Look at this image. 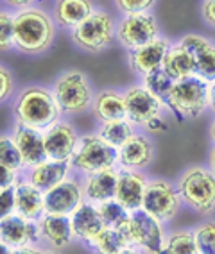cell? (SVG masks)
Instances as JSON below:
<instances>
[{
	"mask_svg": "<svg viewBox=\"0 0 215 254\" xmlns=\"http://www.w3.org/2000/svg\"><path fill=\"white\" fill-rule=\"evenodd\" d=\"M60 113L61 108L54 93L40 86L27 88L14 106V117L18 124L38 129V131L54 126L60 118Z\"/></svg>",
	"mask_w": 215,
	"mask_h": 254,
	"instance_id": "obj_2",
	"label": "cell"
},
{
	"mask_svg": "<svg viewBox=\"0 0 215 254\" xmlns=\"http://www.w3.org/2000/svg\"><path fill=\"white\" fill-rule=\"evenodd\" d=\"M203 16L210 25L215 27V0H205L203 4Z\"/></svg>",
	"mask_w": 215,
	"mask_h": 254,
	"instance_id": "obj_40",
	"label": "cell"
},
{
	"mask_svg": "<svg viewBox=\"0 0 215 254\" xmlns=\"http://www.w3.org/2000/svg\"><path fill=\"white\" fill-rule=\"evenodd\" d=\"M161 68H163V72L172 81H179V79L192 75L194 70H196V63H194L192 54L187 49H183L181 45H178L174 49H169V52H167V56L163 59V66Z\"/></svg>",
	"mask_w": 215,
	"mask_h": 254,
	"instance_id": "obj_28",
	"label": "cell"
},
{
	"mask_svg": "<svg viewBox=\"0 0 215 254\" xmlns=\"http://www.w3.org/2000/svg\"><path fill=\"white\" fill-rule=\"evenodd\" d=\"M117 36L120 43L129 49H140V47L151 43L158 36V23L152 14L133 13L128 14L117 27Z\"/></svg>",
	"mask_w": 215,
	"mask_h": 254,
	"instance_id": "obj_10",
	"label": "cell"
},
{
	"mask_svg": "<svg viewBox=\"0 0 215 254\" xmlns=\"http://www.w3.org/2000/svg\"><path fill=\"white\" fill-rule=\"evenodd\" d=\"M210 136H212V140L215 141V122L212 124V127H210Z\"/></svg>",
	"mask_w": 215,
	"mask_h": 254,
	"instance_id": "obj_48",
	"label": "cell"
},
{
	"mask_svg": "<svg viewBox=\"0 0 215 254\" xmlns=\"http://www.w3.org/2000/svg\"><path fill=\"white\" fill-rule=\"evenodd\" d=\"M38 236H40V229L34 220H27L18 213H13L4 220H0V242H4L11 249L29 245Z\"/></svg>",
	"mask_w": 215,
	"mask_h": 254,
	"instance_id": "obj_16",
	"label": "cell"
},
{
	"mask_svg": "<svg viewBox=\"0 0 215 254\" xmlns=\"http://www.w3.org/2000/svg\"><path fill=\"white\" fill-rule=\"evenodd\" d=\"M147 129L152 132H158V131H165L167 129V126H165V122H161L160 117L154 118V120H151V122L147 124Z\"/></svg>",
	"mask_w": 215,
	"mask_h": 254,
	"instance_id": "obj_42",
	"label": "cell"
},
{
	"mask_svg": "<svg viewBox=\"0 0 215 254\" xmlns=\"http://www.w3.org/2000/svg\"><path fill=\"white\" fill-rule=\"evenodd\" d=\"M165 254H199L194 233L176 231L167 238Z\"/></svg>",
	"mask_w": 215,
	"mask_h": 254,
	"instance_id": "obj_31",
	"label": "cell"
},
{
	"mask_svg": "<svg viewBox=\"0 0 215 254\" xmlns=\"http://www.w3.org/2000/svg\"><path fill=\"white\" fill-rule=\"evenodd\" d=\"M179 45L192 54L194 63H196L194 73H197L199 77L206 79V81L215 79V47L212 43H208L201 36L188 34L181 40Z\"/></svg>",
	"mask_w": 215,
	"mask_h": 254,
	"instance_id": "obj_17",
	"label": "cell"
},
{
	"mask_svg": "<svg viewBox=\"0 0 215 254\" xmlns=\"http://www.w3.org/2000/svg\"><path fill=\"white\" fill-rule=\"evenodd\" d=\"M169 49V41L156 38L154 41L140 47V49H135L131 52V66H133V70H137L138 73H143V75L161 70L163 59Z\"/></svg>",
	"mask_w": 215,
	"mask_h": 254,
	"instance_id": "obj_19",
	"label": "cell"
},
{
	"mask_svg": "<svg viewBox=\"0 0 215 254\" xmlns=\"http://www.w3.org/2000/svg\"><path fill=\"white\" fill-rule=\"evenodd\" d=\"M14 45L13 16L0 11V50H7Z\"/></svg>",
	"mask_w": 215,
	"mask_h": 254,
	"instance_id": "obj_35",
	"label": "cell"
},
{
	"mask_svg": "<svg viewBox=\"0 0 215 254\" xmlns=\"http://www.w3.org/2000/svg\"><path fill=\"white\" fill-rule=\"evenodd\" d=\"M129 226L135 245L142 247L147 254H165V238L160 220L140 208L131 211Z\"/></svg>",
	"mask_w": 215,
	"mask_h": 254,
	"instance_id": "obj_9",
	"label": "cell"
},
{
	"mask_svg": "<svg viewBox=\"0 0 215 254\" xmlns=\"http://www.w3.org/2000/svg\"><path fill=\"white\" fill-rule=\"evenodd\" d=\"M47 158L52 161H70L77 149V132L70 124L56 122L43 132Z\"/></svg>",
	"mask_w": 215,
	"mask_h": 254,
	"instance_id": "obj_13",
	"label": "cell"
},
{
	"mask_svg": "<svg viewBox=\"0 0 215 254\" xmlns=\"http://www.w3.org/2000/svg\"><path fill=\"white\" fill-rule=\"evenodd\" d=\"M115 34L113 18L106 11H93L82 23L73 29L72 38L88 52H101L111 45Z\"/></svg>",
	"mask_w": 215,
	"mask_h": 254,
	"instance_id": "obj_7",
	"label": "cell"
},
{
	"mask_svg": "<svg viewBox=\"0 0 215 254\" xmlns=\"http://www.w3.org/2000/svg\"><path fill=\"white\" fill-rule=\"evenodd\" d=\"M124 102H126L128 118L133 124L147 126L151 120L160 117L161 99L156 97L147 88H140V86L129 88L124 93Z\"/></svg>",
	"mask_w": 215,
	"mask_h": 254,
	"instance_id": "obj_12",
	"label": "cell"
},
{
	"mask_svg": "<svg viewBox=\"0 0 215 254\" xmlns=\"http://www.w3.org/2000/svg\"><path fill=\"white\" fill-rule=\"evenodd\" d=\"M13 140L22 154L23 167H34V165H40L49 159L45 150V140H43L41 131L38 129L18 124L14 127Z\"/></svg>",
	"mask_w": 215,
	"mask_h": 254,
	"instance_id": "obj_14",
	"label": "cell"
},
{
	"mask_svg": "<svg viewBox=\"0 0 215 254\" xmlns=\"http://www.w3.org/2000/svg\"><path fill=\"white\" fill-rule=\"evenodd\" d=\"M119 161V149L108 145L101 136H82L79 141V150L72 158V165L77 170L84 174H95L113 168V165Z\"/></svg>",
	"mask_w": 215,
	"mask_h": 254,
	"instance_id": "obj_6",
	"label": "cell"
},
{
	"mask_svg": "<svg viewBox=\"0 0 215 254\" xmlns=\"http://www.w3.org/2000/svg\"><path fill=\"white\" fill-rule=\"evenodd\" d=\"M72 229L73 236H77L79 240L84 242L86 245L93 247L95 240L99 238L102 231L106 229L104 220H102L101 213L97 206L92 202H82L75 211L72 213Z\"/></svg>",
	"mask_w": 215,
	"mask_h": 254,
	"instance_id": "obj_15",
	"label": "cell"
},
{
	"mask_svg": "<svg viewBox=\"0 0 215 254\" xmlns=\"http://www.w3.org/2000/svg\"><path fill=\"white\" fill-rule=\"evenodd\" d=\"M38 229H40V236H43L54 249H65L72 242V218L67 215L45 213L40 218Z\"/></svg>",
	"mask_w": 215,
	"mask_h": 254,
	"instance_id": "obj_21",
	"label": "cell"
},
{
	"mask_svg": "<svg viewBox=\"0 0 215 254\" xmlns=\"http://www.w3.org/2000/svg\"><path fill=\"white\" fill-rule=\"evenodd\" d=\"M117 183H119V172L113 168H106L101 172L90 174L86 183H84V197L95 204L115 199Z\"/></svg>",
	"mask_w": 215,
	"mask_h": 254,
	"instance_id": "obj_22",
	"label": "cell"
},
{
	"mask_svg": "<svg viewBox=\"0 0 215 254\" xmlns=\"http://www.w3.org/2000/svg\"><path fill=\"white\" fill-rule=\"evenodd\" d=\"M16 185V172L11 168L0 165V190L4 188H13Z\"/></svg>",
	"mask_w": 215,
	"mask_h": 254,
	"instance_id": "obj_39",
	"label": "cell"
},
{
	"mask_svg": "<svg viewBox=\"0 0 215 254\" xmlns=\"http://www.w3.org/2000/svg\"><path fill=\"white\" fill-rule=\"evenodd\" d=\"M14 45L25 54H41L52 45L54 23L40 9H22L13 16Z\"/></svg>",
	"mask_w": 215,
	"mask_h": 254,
	"instance_id": "obj_1",
	"label": "cell"
},
{
	"mask_svg": "<svg viewBox=\"0 0 215 254\" xmlns=\"http://www.w3.org/2000/svg\"><path fill=\"white\" fill-rule=\"evenodd\" d=\"M16 213L27 220H40L45 213V193L38 190L29 181H20L14 185Z\"/></svg>",
	"mask_w": 215,
	"mask_h": 254,
	"instance_id": "obj_20",
	"label": "cell"
},
{
	"mask_svg": "<svg viewBox=\"0 0 215 254\" xmlns=\"http://www.w3.org/2000/svg\"><path fill=\"white\" fill-rule=\"evenodd\" d=\"M97 209H99V213H101L102 220H104V226L113 227V229L126 226L129 222V217H131V213H128V209L124 208L117 199L97 204Z\"/></svg>",
	"mask_w": 215,
	"mask_h": 254,
	"instance_id": "obj_30",
	"label": "cell"
},
{
	"mask_svg": "<svg viewBox=\"0 0 215 254\" xmlns=\"http://www.w3.org/2000/svg\"><path fill=\"white\" fill-rule=\"evenodd\" d=\"M179 195L199 213H212L215 209V174L201 167L188 168L179 179Z\"/></svg>",
	"mask_w": 215,
	"mask_h": 254,
	"instance_id": "obj_3",
	"label": "cell"
},
{
	"mask_svg": "<svg viewBox=\"0 0 215 254\" xmlns=\"http://www.w3.org/2000/svg\"><path fill=\"white\" fill-rule=\"evenodd\" d=\"M0 254H11V247H7L4 242H0Z\"/></svg>",
	"mask_w": 215,
	"mask_h": 254,
	"instance_id": "obj_45",
	"label": "cell"
},
{
	"mask_svg": "<svg viewBox=\"0 0 215 254\" xmlns=\"http://www.w3.org/2000/svg\"><path fill=\"white\" fill-rule=\"evenodd\" d=\"M196 242L199 254H215V222H205L197 227Z\"/></svg>",
	"mask_w": 215,
	"mask_h": 254,
	"instance_id": "obj_34",
	"label": "cell"
},
{
	"mask_svg": "<svg viewBox=\"0 0 215 254\" xmlns=\"http://www.w3.org/2000/svg\"><path fill=\"white\" fill-rule=\"evenodd\" d=\"M172 84H174V81H172V79L163 72V68L156 70V72L147 73L145 75V88L149 91H152L156 97H160V99L167 100Z\"/></svg>",
	"mask_w": 215,
	"mask_h": 254,
	"instance_id": "obj_33",
	"label": "cell"
},
{
	"mask_svg": "<svg viewBox=\"0 0 215 254\" xmlns=\"http://www.w3.org/2000/svg\"><path fill=\"white\" fill-rule=\"evenodd\" d=\"M93 113L101 122H115V120H126V102L124 95L117 91H101L93 99Z\"/></svg>",
	"mask_w": 215,
	"mask_h": 254,
	"instance_id": "obj_27",
	"label": "cell"
},
{
	"mask_svg": "<svg viewBox=\"0 0 215 254\" xmlns=\"http://www.w3.org/2000/svg\"><path fill=\"white\" fill-rule=\"evenodd\" d=\"M54 97L61 111L67 115L82 113L93 104L92 86L81 70L63 73L54 84Z\"/></svg>",
	"mask_w": 215,
	"mask_h": 254,
	"instance_id": "obj_5",
	"label": "cell"
},
{
	"mask_svg": "<svg viewBox=\"0 0 215 254\" xmlns=\"http://www.w3.org/2000/svg\"><path fill=\"white\" fill-rule=\"evenodd\" d=\"M69 168H70L69 161H52V159H47L43 163L31 167L27 181L32 183L38 190H41L45 193V191H49L56 185H60L61 181L67 179Z\"/></svg>",
	"mask_w": 215,
	"mask_h": 254,
	"instance_id": "obj_23",
	"label": "cell"
},
{
	"mask_svg": "<svg viewBox=\"0 0 215 254\" xmlns=\"http://www.w3.org/2000/svg\"><path fill=\"white\" fill-rule=\"evenodd\" d=\"M11 254H45L38 247H31V245H23V247H16V249H11Z\"/></svg>",
	"mask_w": 215,
	"mask_h": 254,
	"instance_id": "obj_41",
	"label": "cell"
},
{
	"mask_svg": "<svg viewBox=\"0 0 215 254\" xmlns=\"http://www.w3.org/2000/svg\"><path fill=\"white\" fill-rule=\"evenodd\" d=\"M167 102L183 118H196L205 111L210 102V91L203 79L188 75L185 79L174 81Z\"/></svg>",
	"mask_w": 215,
	"mask_h": 254,
	"instance_id": "obj_4",
	"label": "cell"
},
{
	"mask_svg": "<svg viewBox=\"0 0 215 254\" xmlns=\"http://www.w3.org/2000/svg\"><path fill=\"white\" fill-rule=\"evenodd\" d=\"M16 211V199H14V186L0 190V220L13 215Z\"/></svg>",
	"mask_w": 215,
	"mask_h": 254,
	"instance_id": "obj_36",
	"label": "cell"
},
{
	"mask_svg": "<svg viewBox=\"0 0 215 254\" xmlns=\"http://www.w3.org/2000/svg\"><path fill=\"white\" fill-rule=\"evenodd\" d=\"M13 91V77H11V72L5 66L0 64V102L11 95Z\"/></svg>",
	"mask_w": 215,
	"mask_h": 254,
	"instance_id": "obj_38",
	"label": "cell"
},
{
	"mask_svg": "<svg viewBox=\"0 0 215 254\" xmlns=\"http://www.w3.org/2000/svg\"><path fill=\"white\" fill-rule=\"evenodd\" d=\"M82 202H84V190L73 179H65L45 191V213L72 217V213Z\"/></svg>",
	"mask_w": 215,
	"mask_h": 254,
	"instance_id": "obj_11",
	"label": "cell"
},
{
	"mask_svg": "<svg viewBox=\"0 0 215 254\" xmlns=\"http://www.w3.org/2000/svg\"><path fill=\"white\" fill-rule=\"evenodd\" d=\"M156 0H115V4L120 11H124L126 14L133 13H143L145 9H149Z\"/></svg>",
	"mask_w": 215,
	"mask_h": 254,
	"instance_id": "obj_37",
	"label": "cell"
},
{
	"mask_svg": "<svg viewBox=\"0 0 215 254\" xmlns=\"http://www.w3.org/2000/svg\"><path fill=\"white\" fill-rule=\"evenodd\" d=\"M119 254H140V253H138V251H135V249H131V247H129V249H124V251H120Z\"/></svg>",
	"mask_w": 215,
	"mask_h": 254,
	"instance_id": "obj_47",
	"label": "cell"
},
{
	"mask_svg": "<svg viewBox=\"0 0 215 254\" xmlns=\"http://www.w3.org/2000/svg\"><path fill=\"white\" fill-rule=\"evenodd\" d=\"M210 167H212V170H214V174H215V149L212 150V154H210Z\"/></svg>",
	"mask_w": 215,
	"mask_h": 254,
	"instance_id": "obj_46",
	"label": "cell"
},
{
	"mask_svg": "<svg viewBox=\"0 0 215 254\" xmlns=\"http://www.w3.org/2000/svg\"><path fill=\"white\" fill-rule=\"evenodd\" d=\"M133 127L126 120H115V122H102L99 136L108 143V145L115 147V149H122L131 136H133Z\"/></svg>",
	"mask_w": 215,
	"mask_h": 254,
	"instance_id": "obj_29",
	"label": "cell"
},
{
	"mask_svg": "<svg viewBox=\"0 0 215 254\" xmlns=\"http://www.w3.org/2000/svg\"><path fill=\"white\" fill-rule=\"evenodd\" d=\"M179 204H181L179 193L170 183L163 181V179H154V181L147 183L142 209H145L156 220L167 222L170 218H174Z\"/></svg>",
	"mask_w": 215,
	"mask_h": 254,
	"instance_id": "obj_8",
	"label": "cell"
},
{
	"mask_svg": "<svg viewBox=\"0 0 215 254\" xmlns=\"http://www.w3.org/2000/svg\"><path fill=\"white\" fill-rule=\"evenodd\" d=\"M93 2L92 0H58L54 9V16L58 23L65 27L75 29L79 23L93 13Z\"/></svg>",
	"mask_w": 215,
	"mask_h": 254,
	"instance_id": "obj_26",
	"label": "cell"
},
{
	"mask_svg": "<svg viewBox=\"0 0 215 254\" xmlns=\"http://www.w3.org/2000/svg\"><path fill=\"white\" fill-rule=\"evenodd\" d=\"M147 181L142 174L133 172V170H122L119 174V183H117V195L115 199L128 211L142 208L143 193H145Z\"/></svg>",
	"mask_w": 215,
	"mask_h": 254,
	"instance_id": "obj_18",
	"label": "cell"
},
{
	"mask_svg": "<svg viewBox=\"0 0 215 254\" xmlns=\"http://www.w3.org/2000/svg\"><path fill=\"white\" fill-rule=\"evenodd\" d=\"M5 2L11 4V5H14V7H22V9L32 4V0H5Z\"/></svg>",
	"mask_w": 215,
	"mask_h": 254,
	"instance_id": "obj_43",
	"label": "cell"
},
{
	"mask_svg": "<svg viewBox=\"0 0 215 254\" xmlns=\"http://www.w3.org/2000/svg\"><path fill=\"white\" fill-rule=\"evenodd\" d=\"M0 165L11 168L14 172H18L20 168L23 167L22 154H20L18 147H16L13 138L5 136V134L0 136Z\"/></svg>",
	"mask_w": 215,
	"mask_h": 254,
	"instance_id": "obj_32",
	"label": "cell"
},
{
	"mask_svg": "<svg viewBox=\"0 0 215 254\" xmlns=\"http://www.w3.org/2000/svg\"><path fill=\"white\" fill-rule=\"evenodd\" d=\"M133 236H131V226L129 222L126 226L113 229V227H106L104 231L99 235L92 249H95L97 254H119L120 251L133 247Z\"/></svg>",
	"mask_w": 215,
	"mask_h": 254,
	"instance_id": "obj_25",
	"label": "cell"
},
{
	"mask_svg": "<svg viewBox=\"0 0 215 254\" xmlns=\"http://www.w3.org/2000/svg\"><path fill=\"white\" fill-rule=\"evenodd\" d=\"M210 106L215 111V82H214V86L210 88Z\"/></svg>",
	"mask_w": 215,
	"mask_h": 254,
	"instance_id": "obj_44",
	"label": "cell"
},
{
	"mask_svg": "<svg viewBox=\"0 0 215 254\" xmlns=\"http://www.w3.org/2000/svg\"><path fill=\"white\" fill-rule=\"evenodd\" d=\"M152 143L142 134H133L131 140L119 149V163L124 168H145L152 161Z\"/></svg>",
	"mask_w": 215,
	"mask_h": 254,
	"instance_id": "obj_24",
	"label": "cell"
}]
</instances>
